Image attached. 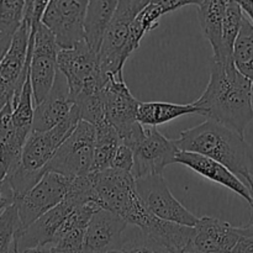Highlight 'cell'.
<instances>
[{
	"instance_id": "35",
	"label": "cell",
	"mask_w": 253,
	"mask_h": 253,
	"mask_svg": "<svg viewBox=\"0 0 253 253\" xmlns=\"http://www.w3.org/2000/svg\"><path fill=\"white\" fill-rule=\"evenodd\" d=\"M237 2H239L244 15H246L249 21L253 25V0H241Z\"/></svg>"
},
{
	"instance_id": "17",
	"label": "cell",
	"mask_w": 253,
	"mask_h": 253,
	"mask_svg": "<svg viewBox=\"0 0 253 253\" xmlns=\"http://www.w3.org/2000/svg\"><path fill=\"white\" fill-rule=\"evenodd\" d=\"M73 106L66 81L58 72L48 95L35 105L31 132H46L53 128L69 115Z\"/></svg>"
},
{
	"instance_id": "9",
	"label": "cell",
	"mask_w": 253,
	"mask_h": 253,
	"mask_svg": "<svg viewBox=\"0 0 253 253\" xmlns=\"http://www.w3.org/2000/svg\"><path fill=\"white\" fill-rule=\"evenodd\" d=\"M135 184L143 208L156 219L189 227H194L199 221V217L173 197L162 175L138 178L135 179Z\"/></svg>"
},
{
	"instance_id": "15",
	"label": "cell",
	"mask_w": 253,
	"mask_h": 253,
	"mask_svg": "<svg viewBox=\"0 0 253 253\" xmlns=\"http://www.w3.org/2000/svg\"><path fill=\"white\" fill-rule=\"evenodd\" d=\"M127 226L118 215L99 209L84 232V253H108L119 250Z\"/></svg>"
},
{
	"instance_id": "33",
	"label": "cell",
	"mask_w": 253,
	"mask_h": 253,
	"mask_svg": "<svg viewBox=\"0 0 253 253\" xmlns=\"http://www.w3.org/2000/svg\"><path fill=\"white\" fill-rule=\"evenodd\" d=\"M231 253H253V236H242Z\"/></svg>"
},
{
	"instance_id": "18",
	"label": "cell",
	"mask_w": 253,
	"mask_h": 253,
	"mask_svg": "<svg viewBox=\"0 0 253 253\" xmlns=\"http://www.w3.org/2000/svg\"><path fill=\"white\" fill-rule=\"evenodd\" d=\"M195 1H188V0H157V1H148V4L138 12L136 19L133 20L130 29L127 42L124 47L121 61L125 64L128 57L140 47L141 40L143 39L147 32L158 26L161 17L168 12L175 11L180 7L194 5Z\"/></svg>"
},
{
	"instance_id": "40",
	"label": "cell",
	"mask_w": 253,
	"mask_h": 253,
	"mask_svg": "<svg viewBox=\"0 0 253 253\" xmlns=\"http://www.w3.org/2000/svg\"><path fill=\"white\" fill-rule=\"evenodd\" d=\"M108 253H121V252L119 251V250H116V251H110V252H108Z\"/></svg>"
},
{
	"instance_id": "19",
	"label": "cell",
	"mask_w": 253,
	"mask_h": 253,
	"mask_svg": "<svg viewBox=\"0 0 253 253\" xmlns=\"http://www.w3.org/2000/svg\"><path fill=\"white\" fill-rule=\"evenodd\" d=\"M175 163L187 166L190 169L205 177L207 179L217 183V184L230 189L231 192L236 193L237 195L244 198L251 207L253 205L251 190L234 173L230 172L227 168H225L220 163L215 162V161L210 160L208 157H204V156L197 155V153L182 152V151H179V153H178Z\"/></svg>"
},
{
	"instance_id": "10",
	"label": "cell",
	"mask_w": 253,
	"mask_h": 253,
	"mask_svg": "<svg viewBox=\"0 0 253 253\" xmlns=\"http://www.w3.org/2000/svg\"><path fill=\"white\" fill-rule=\"evenodd\" d=\"M86 0H49L41 22L53 34L59 49H71L84 42Z\"/></svg>"
},
{
	"instance_id": "26",
	"label": "cell",
	"mask_w": 253,
	"mask_h": 253,
	"mask_svg": "<svg viewBox=\"0 0 253 253\" xmlns=\"http://www.w3.org/2000/svg\"><path fill=\"white\" fill-rule=\"evenodd\" d=\"M244 16L239 2L227 0L222 22V61L232 59V49L241 29Z\"/></svg>"
},
{
	"instance_id": "31",
	"label": "cell",
	"mask_w": 253,
	"mask_h": 253,
	"mask_svg": "<svg viewBox=\"0 0 253 253\" xmlns=\"http://www.w3.org/2000/svg\"><path fill=\"white\" fill-rule=\"evenodd\" d=\"M111 168L123 172H132L133 168V152L130 147L121 143L116 151L111 162Z\"/></svg>"
},
{
	"instance_id": "28",
	"label": "cell",
	"mask_w": 253,
	"mask_h": 253,
	"mask_svg": "<svg viewBox=\"0 0 253 253\" xmlns=\"http://www.w3.org/2000/svg\"><path fill=\"white\" fill-rule=\"evenodd\" d=\"M119 251L121 253H170L163 245L143 234L138 227L131 231L126 229Z\"/></svg>"
},
{
	"instance_id": "16",
	"label": "cell",
	"mask_w": 253,
	"mask_h": 253,
	"mask_svg": "<svg viewBox=\"0 0 253 253\" xmlns=\"http://www.w3.org/2000/svg\"><path fill=\"white\" fill-rule=\"evenodd\" d=\"M73 209L74 208L69 207L66 202H62L29 225L26 229L17 232L12 244V253L51 246L57 231Z\"/></svg>"
},
{
	"instance_id": "1",
	"label": "cell",
	"mask_w": 253,
	"mask_h": 253,
	"mask_svg": "<svg viewBox=\"0 0 253 253\" xmlns=\"http://www.w3.org/2000/svg\"><path fill=\"white\" fill-rule=\"evenodd\" d=\"M251 93L252 83L235 68L232 59L211 61L209 83L193 105L208 120L244 136L253 119Z\"/></svg>"
},
{
	"instance_id": "13",
	"label": "cell",
	"mask_w": 253,
	"mask_h": 253,
	"mask_svg": "<svg viewBox=\"0 0 253 253\" xmlns=\"http://www.w3.org/2000/svg\"><path fill=\"white\" fill-rule=\"evenodd\" d=\"M81 121L79 111L74 105L69 115L46 132H31L25 142L19 166L27 170H44L59 146L73 132Z\"/></svg>"
},
{
	"instance_id": "24",
	"label": "cell",
	"mask_w": 253,
	"mask_h": 253,
	"mask_svg": "<svg viewBox=\"0 0 253 253\" xmlns=\"http://www.w3.org/2000/svg\"><path fill=\"white\" fill-rule=\"evenodd\" d=\"M94 128H95V137H94V156L91 172L98 173L110 169L114 156H115L119 146L121 145V140L118 131L108 120L99 124Z\"/></svg>"
},
{
	"instance_id": "4",
	"label": "cell",
	"mask_w": 253,
	"mask_h": 253,
	"mask_svg": "<svg viewBox=\"0 0 253 253\" xmlns=\"http://www.w3.org/2000/svg\"><path fill=\"white\" fill-rule=\"evenodd\" d=\"M57 68L68 86L72 100L84 94L101 91L109 76L101 73L98 54L82 42L71 49H59Z\"/></svg>"
},
{
	"instance_id": "21",
	"label": "cell",
	"mask_w": 253,
	"mask_h": 253,
	"mask_svg": "<svg viewBox=\"0 0 253 253\" xmlns=\"http://www.w3.org/2000/svg\"><path fill=\"white\" fill-rule=\"evenodd\" d=\"M227 0L195 1L200 26L205 39L211 44L212 61H222V22Z\"/></svg>"
},
{
	"instance_id": "7",
	"label": "cell",
	"mask_w": 253,
	"mask_h": 253,
	"mask_svg": "<svg viewBox=\"0 0 253 253\" xmlns=\"http://www.w3.org/2000/svg\"><path fill=\"white\" fill-rule=\"evenodd\" d=\"M95 128L85 121H79L73 132L63 141L53 157L44 167V172L57 173L74 179L91 172Z\"/></svg>"
},
{
	"instance_id": "22",
	"label": "cell",
	"mask_w": 253,
	"mask_h": 253,
	"mask_svg": "<svg viewBox=\"0 0 253 253\" xmlns=\"http://www.w3.org/2000/svg\"><path fill=\"white\" fill-rule=\"evenodd\" d=\"M12 105L7 103L0 110V165L6 174L19 166L25 141L16 135L11 123Z\"/></svg>"
},
{
	"instance_id": "11",
	"label": "cell",
	"mask_w": 253,
	"mask_h": 253,
	"mask_svg": "<svg viewBox=\"0 0 253 253\" xmlns=\"http://www.w3.org/2000/svg\"><path fill=\"white\" fill-rule=\"evenodd\" d=\"M133 168L132 177L135 179L147 175H162L167 166L175 163L179 153L173 140L156 130V127L143 126L141 137L132 146Z\"/></svg>"
},
{
	"instance_id": "25",
	"label": "cell",
	"mask_w": 253,
	"mask_h": 253,
	"mask_svg": "<svg viewBox=\"0 0 253 253\" xmlns=\"http://www.w3.org/2000/svg\"><path fill=\"white\" fill-rule=\"evenodd\" d=\"M232 62L235 68L253 84V25L246 16H244L241 29L235 41Z\"/></svg>"
},
{
	"instance_id": "39",
	"label": "cell",
	"mask_w": 253,
	"mask_h": 253,
	"mask_svg": "<svg viewBox=\"0 0 253 253\" xmlns=\"http://www.w3.org/2000/svg\"><path fill=\"white\" fill-rule=\"evenodd\" d=\"M251 105H252V110H253V84H252V93H251Z\"/></svg>"
},
{
	"instance_id": "38",
	"label": "cell",
	"mask_w": 253,
	"mask_h": 253,
	"mask_svg": "<svg viewBox=\"0 0 253 253\" xmlns=\"http://www.w3.org/2000/svg\"><path fill=\"white\" fill-rule=\"evenodd\" d=\"M5 177H6V169L2 167V165H0V189H1L2 184H4Z\"/></svg>"
},
{
	"instance_id": "37",
	"label": "cell",
	"mask_w": 253,
	"mask_h": 253,
	"mask_svg": "<svg viewBox=\"0 0 253 253\" xmlns=\"http://www.w3.org/2000/svg\"><path fill=\"white\" fill-rule=\"evenodd\" d=\"M19 253H53L51 250V246L46 247H39V249H32V250H25V251Z\"/></svg>"
},
{
	"instance_id": "27",
	"label": "cell",
	"mask_w": 253,
	"mask_h": 253,
	"mask_svg": "<svg viewBox=\"0 0 253 253\" xmlns=\"http://www.w3.org/2000/svg\"><path fill=\"white\" fill-rule=\"evenodd\" d=\"M103 90L84 94L74 100V105L78 109L81 120L90 124L94 127L106 120Z\"/></svg>"
},
{
	"instance_id": "6",
	"label": "cell",
	"mask_w": 253,
	"mask_h": 253,
	"mask_svg": "<svg viewBox=\"0 0 253 253\" xmlns=\"http://www.w3.org/2000/svg\"><path fill=\"white\" fill-rule=\"evenodd\" d=\"M103 94L106 120L118 131L121 143L132 148L143 132V126L137 123L140 101L132 95L124 77L109 76Z\"/></svg>"
},
{
	"instance_id": "36",
	"label": "cell",
	"mask_w": 253,
	"mask_h": 253,
	"mask_svg": "<svg viewBox=\"0 0 253 253\" xmlns=\"http://www.w3.org/2000/svg\"><path fill=\"white\" fill-rule=\"evenodd\" d=\"M251 209L252 211H251V216H250V221L247 222L245 226H242L246 236H253V205L251 207Z\"/></svg>"
},
{
	"instance_id": "32",
	"label": "cell",
	"mask_w": 253,
	"mask_h": 253,
	"mask_svg": "<svg viewBox=\"0 0 253 253\" xmlns=\"http://www.w3.org/2000/svg\"><path fill=\"white\" fill-rule=\"evenodd\" d=\"M15 203L14 195H12L11 189L9 188L7 183L4 180V184H2L1 189H0V216H1L2 212L7 209L9 207H11Z\"/></svg>"
},
{
	"instance_id": "12",
	"label": "cell",
	"mask_w": 253,
	"mask_h": 253,
	"mask_svg": "<svg viewBox=\"0 0 253 253\" xmlns=\"http://www.w3.org/2000/svg\"><path fill=\"white\" fill-rule=\"evenodd\" d=\"M71 179L57 173L44 172L40 182L30 192L14 203L21 230L63 202ZM20 230V231H21Z\"/></svg>"
},
{
	"instance_id": "8",
	"label": "cell",
	"mask_w": 253,
	"mask_h": 253,
	"mask_svg": "<svg viewBox=\"0 0 253 253\" xmlns=\"http://www.w3.org/2000/svg\"><path fill=\"white\" fill-rule=\"evenodd\" d=\"M30 19L24 12V19L19 30L12 36L11 44L0 63V110L20 95L21 89L29 76V64L31 59Z\"/></svg>"
},
{
	"instance_id": "14",
	"label": "cell",
	"mask_w": 253,
	"mask_h": 253,
	"mask_svg": "<svg viewBox=\"0 0 253 253\" xmlns=\"http://www.w3.org/2000/svg\"><path fill=\"white\" fill-rule=\"evenodd\" d=\"M242 236H246L242 227L216 217H199L194 226L192 253H231Z\"/></svg>"
},
{
	"instance_id": "23",
	"label": "cell",
	"mask_w": 253,
	"mask_h": 253,
	"mask_svg": "<svg viewBox=\"0 0 253 253\" xmlns=\"http://www.w3.org/2000/svg\"><path fill=\"white\" fill-rule=\"evenodd\" d=\"M198 114V109L192 104L162 103V101H146L138 105L137 123L146 127H156L169 123L180 116Z\"/></svg>"
},
{
	"instance_id": "29",
	"label": "cell",
	"mask_w": 253,
	"mask_h": 253,
	"mask_svg": "<svg viewBox=\"0 0 253 253\" xmlns=\"http://www.w3.org/2000/svg\"><path fill=\"white\" fill-rule=\"evenodd\" d=\"M24 0H0V34L14 36L24 19Z\"/></svg>"
},
{
	"instance_id": "5",
	"label": "cell",
	"mask_w": 253,
	"mask_h": 253,
	"mask_svg": "<svg viewBox=\"0 0 253 253\" xmlns=\"http://www.w3.org/2000/svg\"><path fill=\"white\" fill-rule=\"evenodd\" d=\"M150 0H120L109 26L104 34L99 49L98 59L101 73L105 76L124 77V63L121 61L124 47L130 35L131 25L138 12Z\"/></svg>"
},
{
	"instance_id": "3",
	"label": "cell",
	"mask_w": 253,
	"mask_h": 253,
	"mask_svg": "<svg viewBox=\"0 0 253 253\" xmlns=\"http://www.w3.org/2000/svg\"><path fill=\"white\" fill-rule=\"evenodd\" d=\"M93 180L94 203L100 209L118 215L127 225L143 229L152 215L143 208L135 178L128 172L110 169L90 173Z\"/></svg>"
},
{
	"instance_id": "2",
	"label": "cell",
	"mask_w": 253,
	"mask_h": 253,
	"mask_svg": "<svg viewBox=\"0 0 253 253\" xmlns=\"http://www.w3.org/2000/svg\"><path fill=\"white\" fill-rule=\"evenodd\" d=\"M174 142L182 152L197 153L224 166L246 184L253 197L252 156L245 136L208 120L183 131Z\"/></svg>"
},
{
	"instance_id": "30",
	"label": "cell",
	"mask_w": 253,
	"mask_h": 253,
	"mask_svg": "<svg viewBox=\"0 0 253 253\" xmlns=\"http://www.w3.org/2000/svg\"><path fill=\"white\" fill-rule=\"evenodd\" d=\"M21 230L15 205L7 208L0 216V253H12L15 235Z\"/></svg>"
},
{
	"instance_id": "34",
	"label": "cell",
	"mask_w": 253,
	"mask_h": 253,
	"mask_svg": "<svg viewBox=\"0 0 253 253\" xmlns=\"http://www.w3.org/2000/svg\"><path fill=\"white\" fill-rule=\"evenodd\" d=\"M11 41H12V36H10V35L0 34V63H1L2 59H4L5 54L7 53V51H9Z\"/></svg>"
},
{
	"instance_id": "20",
	"label": "cell",
	"mask_w": 253,
	"mask_h": 253,
	"mask_svg": "<svg viewBox=\"0 0 253 253\" xmlns=\"http://www.w3.org/2000/svg\"><path fill=\"white\" fill-rule=\"evenodd\" d=\"M118 6L115 0H90L84 16V42L88 48L99 54L104 34Z\"/></svg>"
}]
</instances>
